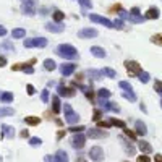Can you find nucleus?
<instances>
[{
    "label": "nucleus",
    "mask_w": 162,
    "mask_h": 162,
    "mask_svg": "<svg viewBox=\"0 0 162 162\" xmlns=\"http://www.w3.org/2000/svg\"><path fill=\"white\" fill-rule=\"evenodd\" d=\"M89 20L94 21V23L104 24L105 28H114V21H110L109 18H104V16H99V15H89Z\"/></svg>",
    "instance_id": "39448f33"
},
{
    "label": "nucleus",
    "mask_w": 162,
    "mask_h": 162,
    "mask_svg": "<svg viewBox=\"0 0 162 162\" xmlns=\"http://www.w3.org/2000/svg\"><path fill=\"white\" fill-rule=\"evenodd\" d=\"M110 125H115V126H120V128H125V122L123 120H118V118H110V122H109Z\"/></svg>",
    "instance_id": "c85d7f7f"
},
{
    "label": "nucleus",
    "mask_w": 162,
    "mask_h": 162,
    "mask_svg": "<svg viewBox=\"0 0 162 162\" xmlns=\"http://www.w3.org/2000/svg\"><path fill=\"white\" fill-rule=\"evenodd\" d=\"M0 97H2V91H0Z\"/></svg>",
    "instance_id": "052dcab7"
},
{
    "label": "nucleus",
    "mask_w": 162,
    "mask_h": 162,
    "mask_svg": "<svg viewBox=\"0 0 162 162\" xmlns=\"http://www.w3.org/2000/svg\"><path fill=\"white\" fill-rule=\"evenodd\" d=\"M123 97H126V99H130V101H136V96L133 94V91H125Z\"/></svg>",
    "instance_id": "72a5a7b5"
},
{
    "label": "nucleus",
    "mask_w": 162,
    "mask_h": 162,
    "mask_svg": "<svg viewBox=\"0 0 162 162\" xmlns=\"http://www.w3.org/2000/svg\"><path fill=\"white\" fill-rule=\"evenodd\" d=\"M52 109H54L55 114H59V112H60V99H59V96L52 97Z\"/></svg>",
    "instance_id": "b1692460"
},
{
    "label": "nucleus",
    "mask_w": 162,
    "mask_h": 162,
    "mask_svg": "<svg viewBox=\"0 0 162 162\" xmlns=\"http://www.w3.org/2000/svg\"><path fill=\"white\" fill-rule=\"evenodd\" d=\"M139 149H141L144 154H149V152H152V146L147 143V141H139Z\"/></svg>",
    "instance_id": "aec40b11"
},
{
    "label": "nucleus",
    "mask_w": 162,
    "mask_h": 162,
    "mask_svg": "<svg viewBox=\"0 0 162 162\" xmlns=\"http://www.w3.org/2000/svg\"><path fill=\"white\" fill-rule=\"evenodd\" d=\"M101 115H102V110L96 109V110H94V117H93V118H94V120L97 122V120H99V118H101Z\"/></svg>",
    "instance_id": "37998d69"
},
{
    "label": "nucleus",
    "mask_w": 162,
    "mask_h": 162,
    "mask_svg": "<svg viewBox=\"0 0 162 162\" xmlns=\"http://www.w3.org/2000/svg\"><path fill=\"white\" fill-rule=\"evenodd\" d=\"M24 36H26V29H23V28H15V29L11 31L13 39H23Z\"/></svg>",
    "instance_id": "dca6fc26"
},
{
    "label": "nucleus",
    "mask_w": 162,
    "mask_h": 162,
    "mask_svg": "<svg viewBox=\"0 0 162 162\" xmlns=\"http://www.w3.org/2000/svg\"><path fill=\"white\" fill-rule=\"evenodd\" d=\"M88 73H89V76H93L94 80H101V75H102L101 72H97V70H89Z\"/></svg>",
    "instance_id": "473e14b6"
},
{
    "label": "nucleus",
    "mask_w": 162,
    "mask_h": 162,
    "mask_svg": "<svg viewBox=\"0 0 162 162\" xmlns=\"http://www.w3.org/2000/svg\"><path fill=\"white\" fill-rule=\"evenodd\" d=\"M41 15H49V13H47L46 8H41Z\"/></svg>",
    "instance_id": "bf43d9fd"
},
{
    "label": "nucleus",
    "mask_w": 162,
    "mask_h": 162,
    "mask_svg": "<svg viewBox=\"0 0 162 162\" xmlns=\"http://www.w3.org/2000/svg\"><path fill=\"white\" fill-rule=\"evenodd\" d=\"M75 70H76L75 63H63V65H60V73L63 76H70L72 73H75Z\"/></svg>",
    "instance_id": "6e6552de"
},
{
    "label": "nucleus",
    "mask_w": 162,
    "mask_h": 162,
    "mask_svg": "<svg viewBox=\"0 0 162 162\" xmlns=\"http://www.w3.org/2000/svg\"><path fill=\"white\" fill-rule=\"evenodd\" d=\"M123 162H130V160H123Z\"/></svg>",
    "instance_id": "680f3d73"
},
{
    "label": "nucleus",
    "mask_w": 162,
    "mask_h": 162,
    "mask_svg": "<svg viewBox=\"0 0 162 162\" xmlns=\"http://www.w3.org/2000/svg\"><path fill=\"white\" fill-rule=\"evenodd\" d=\"M125 68H126V72H128L130 75H139L143 72L141 65H139L138 62H135V60H126L125 62Z\"/></svg>",
    "instance_id": "20e7f679"
},
{
    "label": "nucleus",
    "mask_w": 162,
    "mask_h": 162,
    "mask_svg": "<svg viewBox=\"0 0 162 162\" xmlns=\"http://www.w3.org/2000/svg\"><path fill=\"white\" fill-rule=\"evenodd\" d=\"M97 96H99V99H107V97H110V91L107 88H101L97 91Z\"/></svg>",
    "instance_id": "393cba45"
},
{
    "label": "nucleus",
    "mask_w": 162,
    "mask_h": 162,
    "mask_svg": "<svg viewBox=\"0 0 162 162\" xmlns=\"http://www.w3.org/2000/svg\"><path fill=\"white\" fill-rule=\"evenodd\" d=\"M31 144H33V146L41 144V139H39V138H31Z\"/></svg>",
    "instance_id": "09e8293b"
},
{
    "label": "nucleus",
    "mask_w": 162,
    "mask_h": 162,
    "mask_svg": "<svg viewBox=\"0 0 162 162\" xmlns=\"http://www.w3.org/2000/svg\"><path fill=\"white\" fill-rule=\"evenodd\" d=\"M131 15H136V16H139V8H136V7H135V8H131Z\"/></svg>",
    "instance_id": "3c124183"
},
{
    "label": "nucleus",
    "mask_w": 162,
    "mask_h": 162,
    "mask_svg": "<svg viewBox=\"0 0 162 162\" xmlns=\"http://www.w3.org/2000/svg\"><path fill=\"white\" fill-rule=\"evenodd\" d=\"M57 55H60V57L65 59V60H76L80 57L78 50H76L72 44H60L57 47Z\"/></svg>",
    "instance_id": "f257e3e1"
},
{
    "label": "nucleus",
    "mask_w": 162,
    "mask_h": 162,
    "mask_svg": "<svg viewBox=\"0 0 162 162\" xmlns=\"http://www.w3.org/2000/svg\"><path fill=\"white\" fill-rule=\"evenodd\" d=\"M3 46H5L7 49H10V50H15V47H13V46L10 44V42H5V44H3Z\"/></svg>",
    "instance_id": "5fc2aeb1"
},
{
    "label": "nucleus",
    "mask_w": 162,
    "mask_h": 162,
    "mask_svg": "<svg viewBox=\"0 0 162 162\" xmlns=\"http://www.w3.org/2000/svg\"><path fill=\"white\" fill-rule=\"evenodd\" d=\"M97 29H94V28H86V29H81L78 33V37L81 39H91V37H96L97 36Z\"/></svg>",
    "instance_id": "0eeeda50"
},
{
    "label": "nucleus",
    "mask_w": 162,
    "mask_h": 162,
    "mask_svg": "<svg viewBox=\"0 0 162 162\" xmlns=\"http://www.w3.org/2000/svg\"><path fill=\"white\" fill-rule=\"evenodd\" d=\"M151 42H154V44H157V46H162V33L154 34V36L151 37Z\"/></svg>",
    "instance_id": "cd10ccee"
},
{
    "label": "nucleus",
    "mask_w": 162,
    "mask_h": 162,
    "mask_svg": "<svg viewBox=\"0 0 162 162\" xmlns=\"http://www.w3.org/2000/svg\"><path fill=\"white\" fill-rule=\"evenodd\" d=\"M154 89L162 94V81H156V83H154Z\"/></svg>",
    "instance_id": "a19ab883"
},
{
    "label": "nucleus",
    "mask_w": 162,
    "mask_h": 162,
    "mask_svg": "<svg viewBox=\"0 0 162 162\" xmlns=\"http://www.w3.org/2000/svg\"><path fill=\"white\" fill-rule=\"evenodd\" d=\"M23 72H24V73H28V75H33V73H34V68H33L31 65H26Z\"/></svg>",
    "instance_id": "a18cd8bd"
},
{
    "label": "nucleus",
    "mask_w": 162,
    "mask_h": 162,
    "mask_svg": "<svg viewBox=\"0 0 162 162\" xmlns=\"http://www.w3.org/2000/svg\"><path fill=\"white\" fill-rule=\"evenodd\" d=\"M144 18L146 20H157L159 18V8H156V7H151V8L144 13Z\"/></svg>",
    "instance_id": "ddd939ff"
},
{
    "label": "nucleus",
    "mask_w": 162,
    "mask_h": 162,
    "mask_svg": "<svg viewBox=\"0 0 162 162\" xmlns=\"http://www.w3.org/2000/svg\"><path fill=\"white\" fill-rule=\"evenodd\" d=\"M46 29L49 33H62L63 29H65V26H63L62 23H55V21H52V23L46 24Z\"/></svg>",
    "instance_id": "1a4fd4ad"
},
{
    "label": "nucleus",
    "mask_w": 162,
    "mask_h": 162,
    "mask_svg": "<svg viewBox=\"0 0 162 162\" xmlns=\"http://www.w3.org/2000/svg\"><path fill=\"white\" fill-rule=\"evenodd\" d=\"M138 76H139V81H141V83H147V81H149V75H147L146 72H141Z\"/></svg>",
    "instance_id": "f704fd0d"
},
{
    "label": "nucleus",
    "mask_w": 162,
    "mask_h": 162,
    "mask_svg": "<svg viewBox=\"0 0 162 162\" xmlns=\"http://www.w3.org/2000/svg\"><path fill=\"white\" fill-rule=\"evenodd\" d=\"M118 86H120L122 89H125V91H133L131 84H130L128 81H120V83H118Z\"/></svg>",
    "instance_id": "2f4dec72"
},
{
    "label": "nucleus",
    "mask_w": 162,
    "mask_h": 162,
    "mask_svg": "<svg viewBox=\"0 0 162 162\" xmlns=\"http://www.w3.org/2000/svg\"><path fill=\"white\" fill-rule=\"evenodd\" d=\"M120 16H122L123 20H128V21H131V23H141V21L144 20V18H141V16L131 15V13H126V11H120Z\"/></svg>",
    "instance_id": "9b49d317"
},
{
    "label": "nucleus",
    "mask_w": 162,
    "mask_h": 162,
    "mask_svg": "<svg viewBox=\"0 0 162 162\" xmlns=\"http://www.w3.org/2000/svg\"><path fill=\"white\" fill-rule=\"evenodd\" d=\"M114 28H117V29H122V28H123L122 20H115V21H114Z\"/></svg>",
    "instance_id": "c03bdc74"
},
{
    "label": "nucleus",
    "mask_w": 162,
    "mask_h": 162,
    "mask_svg": "<svg viewBox=\"0 0 162 162\" xmlns=\"http://www.w3.org/2000/svg\"><path fill=\"white\" fill-rule=\"evenodd\" d=\"M63 112H65V120L68 122V123H76L80 120V117H78V114H76V112L72 109V105L70 104H65L63 105Z\"/></svg>",
    "instance_id": "7ed1b4c3"
},
{
    "label": "nucleus",
    "mask_w": 162,
    "mask_h": 162,
    "mask_svg": "<svg viewBox=\"0 0 162 162\" xmlns=\"http://www.w3.org/2000/svg\"><path fill=\"white\" fill-rule=\"evenodd\" d=\"M41 99H42V102H49V89H44L42 91V94H41Z\"/></svg>",
    "instance_id": "e433bc0d"
},
{
    "label": "nucleus",
    "mask_w": 162,
    "mask_h": 162,
    "mask_svg": "<svg viewBox=\"0 0 162 162\" xmlns=\"http://www.w3.org/2000/svg\"><path fill=\"white\" fill-rule=\"evenodd\" d=\"M57 91H59V96H62V97H73L76 94L75 88H65V86H63V83L59 84Z\"/></svg>",
    "instance_id": "423d86ee"
},
{
    "label": "nucleus",
    "mask_w": 162,
    "mask_h": 162,
    "mask_svg": "<svg viewBox=\"0 0 162 162\" xmlns=\"http://www.w3.org/2000/svg\"><path fill=\"white\" fill-rule=\"evenodd\" d=\"M89 52H91V55H94V57H97V59H104L105 55H107L104 49H102V47H99V46H93Z\"/></svg>",
    "instance_id": "f8f14e48"
},
{
    "label": "nucleus",
    "mask_w": 162,
    "mask_h": 162,
    "mask_svg": "<svg viewBox=\"0 0 162 162\" xmlns=\"http://www.w3.org/2000/svg\"><path fill=\"white\" fill-rule=\"evenodd\" d=\"M83 130H86V128H84L83 125H78V126H72V128H70V131H73V133H81Z\"/></svg>",
    "instance_id": "58836bf2"
},
{
    "label": "nucleus",
    "mask_w": 162,
    "mask_h": 162,
    "mask_svg": "<svg viewBox=\"0 0 162 162\" xmlns=\"http://www.w3.org/2000/svg\"><path fill=\"white\" fill-rule=\"evenodd\" d=\"M21 138H28V130H24V131H21Z\"/></svg>",
    "instance_id": "13d9d810"
},
{
    "label": "nucleus",
    "mask_w": 162,
    "mask_h": 162,
    "mask_svg": "<svg viewBox=\"0 0 162 162\" xmlns=\"http://www.w3.org/2000/svg\"><path fill=\"white\" fill-rule=\"evenodd\" d=\"M24 122L26 125H31V126H36L41 123V117H36V115H29V117H26L24 118Z\"/></svg>",
    "instance_id": "f3484780"
},
{
    "label": "nucleus",
    "mask_w": 162,
    "mask_h": 162,
    "mask_svg": "<svg viewBox=\"0 0 162 162\" xmlns=\"http://www.w3.org/2000/svg\"><path fill=\"white\" fill-rule=\"evenodd\" d=\"M63 136H65V131H63V130L57 133V138H59V139H60V138H63Z\"/></svg>",
    "instance_id": "6e6d98bb"
},
{
    "label": "nucleus",
    "mask_w": 162,
    "mask_h": 162,
    "mask_svg": "<svg viewBox=\"0 0 162 162\" xmlns=\"http://www.w3.org/2000/svg\"><path fill=\"white\" fill-rule=\"evenodd\" d=\"M88 136H89V138H104V136H107V131H99V130H89V131H88Z\"/></svg>",
    "instance_id": "a211bd4d"
},
{
    "label": "nucleus",
    "mask_w": 162,
    "mask_h": 162,
    "mask_svg": "<svg viewBox=\"0 0 162 162\" xmlns=\"http://www.w3.org/2000/svg\"><path fill=\"white\" fill-rule=\"evenodd\" d=\"M97 126H99V128H109L110 123H109V122H101V120H97Z\"/></svg>",
    "instance_id": "79ce46f5"
},
{
    "label": "nucleus",
    "mask_w": 162,
    "mask_h": 162,
    "mask_svg": "<svg viewBox=\"0 0 162 162\" xmlns=\"http://www.w3.org/2000/svg\"><path fill=\"white\" fill-rule=\"evenodd\" d=\"M7 65V57H3V55H0V68Z\"/></svg>",
    "instance_id": "de8ad7c7"
},
{
    "label": "nucleus",
    "mask_w": 162,
    "mask_h": 162,
    "mask_svg": "<svg viewBox=\"0 0 162 162\" xmlns=\"http://www.w3.org/2000/svg\"><path fill=\"white\" fill-rule=\"evenodd\" d=\"M136 162H151V157H147V156H138V159H136Z\"/></svg>",
    "instance_id": "ea45409f"
},
{
    "label": "nucleus",
    "mask_w": 162,
    "mask_h": 162,
    "mask_svg": "<svg viewBox=\"0 0 162 162\" xmlns=\"http://www.w3.org/2000/svg\"><path fill=\"white\" fill-rule=\"evenodd\" d=\"M57 159H59V162H68L67 152H63V151H59V152H57Z\"/></svg>",
    "instance_id": "7c9ffc66"
},
{
    "label": "nucleus",
    "mask_w": 162,
    "mask_h": 162,
    "mask_svg": "<svg viewBox=\"0 0 162 162\" xmlns=\"http://www.w3.org/2000/svg\"><path fill=\"white\" fill-rule=\"evenodd\" d=\"M21 11H23L24 15H28V16H33V15H36V7L23 3V5H21Z\"/></svg>",
    "instance_id": "4468645a"
},
{
    "label": "nucleus",
    "mask_w": 162,
    "mask_h": 162,
    "mask_svg": "<svg viewBox=\"0 0 162 162\" xmlns=\"http://www.w3.org/2000/svg\"><path fill=\"white\" fill-rule=\"evenodd\" d=\"M26 89H28V94H29V96H33L34 93H36V89H34V86H33V84H28V86H26Z\"/></svg>",
    "instance_id": "49530a36"
},
{
    "label": "nucleus",
    "mask_w": 162,
    "mask_h": 162,
    "mask_svg": "<svg viewBox=\"0 0 162 162\" xmlns=\"http://www.w3.org/2000/svg\"><path fill=\"white\" fill-rule=\"evenodd\" d=\"M84 141H86V138H84L83 135H76L72 139V144H73V147H78V149H81V147L84 146Z\"/></svg>",
    "instance_id": "2eb2a0df"
},
{
    "label": "nucleus",
    "mask_w": 162,
    "mask_h": 162,
    "mask_svg": "<svg viewBox=\"0 0 162 162\" xmlns=\"http://www.w3.org/2000/svg\"><path fill=\"white\" fill-rule=\"evenodd\" d=\"M7 115H13V109L2 107V109H0V117H7Z\"/></svg>",
    "instance_id": "c756f323"
},
{
    "label": "nucleus",
    "mask_w": 162,
    "mask_h": 162,
    "mask_svg": "<svg viewBox=\"0 0 162 162\" xmlns=\"http://www.w3.org/2000/svg\"><path fill=\"white\" fill-rule=\"evenodd\" d=\"M52 20L55 21V23H62V21L65 20V13H62L60 10H55L52 13Z\"/></svg>",
    "instance_id": "412c9836"
},
{
    "label": "nucleus",
    "mask_w": 162,
    "mask_h": 162,
    "mask_svg": "<svg viewBox=\"0 0 162 162\" xmlns=\"http://www.w3.org/2000/svg\"><path fill=\"white\" fill-rule=\"evenodd\" d=\"M0 101H2V102H11V101H13V94H11V93H2Z\"/></svg>",
    "instance_id": "bb28decb"
},
{
    "label": "nucleus",
    "mask_w": 162,
    "mask_h": 162,
    "mask_svg": "<svg viewBox=\"0 0 162 162\" xmlns=\"http://www.w3.org/2000/svg\"><path fill=\"white\" fill-rule=\"evenodd\" d=\"M44 68L47 70V72H54V70L57 68V63H55L52 59H46L44 60Z\"/></svg>",
    "instance_id": "6ab92c4d"
},
{
    "label": "nucleus",
    "mask_w": 162,
    "mask_h": 162,
    "mask_svg": "<svg viewBox=\"0 0 162 162\" xmlns=\"http://www.w3.org/2000/svg\"><path fill=\"white\" fill-rule=\"evenodd\" d=\"M101 73H102V75H105V76H109V78H115V76H117V72H115V70L107 68V67H105Z\"/></svg>",
    "instance_id": "a878e982"
},
{
    "label": "nucleus",
    "mask_w": 162,
    "mask_h": 162,
    "mask_svg": "<svg viewBox=\"0 0 162 162\" xmlns=\"http://www.w3.org/2000/svg\"><path fill=\"white\" fill-rule=\"evenodd\" d=\"M75 162H88L86 159H84V157H76V160Z\"/></svg>",
    "instance_id": "4d7b16f0"
},
{
    "label": "nucleus",
    "mask_w": 162,
    "mask_h": 162,
    "mask_svg": "<svg viewBox=\"0 0 162 162\" xmlns=\"http://www.w3.org/2000/svg\"><path fill=\"white\" fill-rule=\"evenodd\" d=\"M23 46H24L26 49H31V47H46V46H47V39H46V37L24 39V41H23Z\"/></svg>",
    "instance_id": "f03ea898"
},
{
    "label": "nucleus",
    "mask_w": 162,
    "mask_h": 162,
    "mask_svg": "<svg viewBox=\"0 0 162 162\" xmlns=\"http://www.w3.org/2000/svg\"><path fill=\"white\" fill-rule=\"evenodd\" d=\"M154 162H162V156H160V154H156V156H154Z\"/></svg>",
    "instance_id": "864d4df0"
},
{
    "label": "nucleus",
    "mask_w": 162,
    "mask_h": 162,
    "mask_svg": "<svg viewBox=\"0 0 162 162\" xmlns=\"http://www.w3.org/2000/svg\"><path fill=\"white\" fill-rule=\"evenodd\" d=\"M78 2L84 7V8H93V2H91V0H78Z\"/></svg>",
    "instance_id": "c9c22d12"
},
{
    "label": "nucleus",
    "mask_w": 162,
    "mask_h": 162,
    "mask_svg": "<svg viewBox=\"0 0 162 162\" xmlns=\"http://www.w3.org/2000/svg\"><path fill=\"white\" fill-rule=\"evenodd\" d=\"M5 34H7V29H5L3 26H0V37H3Z\"/></svg>",
    "instance_id": "603ef678"
},
{
    "label": "nucleus",
    "mask_w": 162,
    "mask_h": 162,
    "mask_svg": "<svg viewBox=\"0 0 162 162\" xmlns=\"http://www.w3.org/2000/svg\"><path fill=\"white\" fill-rule=\"evenodd\" d=\"M89 156H91V159H94V160H102V157H104V151L101 149V147L94 146V147H91Z\"/></svg>",
    "instance_id": "9d476101"
},
{
    "label": "nucleus",
    "mask_w": 162,
    "mask_h": 162,
    "mask_svg": "<svg viewBox=\"0 0 162 162\" xmlns=\"http://www.w3.org/2000/svg\"><path fill=\"white\" fill-rule=\"evenodd\" d=\"M123 131H125V135L128 136V138H131V139H135V138H136V133H135V131H130L128 128H126V126L123 128Z\"/></svg>",
    "instance_id": "4c0bfd02"
},
{
    "label": "nucleus",
    "mask_w": 162,
    "mask_h": 162,
    "mask_svg": "<svg viewBox=\"0 0 162 162\" xmlns=\"http://www.w3.org/2000/svg\"><path fill=\"white\" fill-rule=\"evenodd\" d=\"M135 128H136V133H138V135H143V136L146 135V131H147V130H146V125H144L143 122H139V120L136 122Z\"/></svg>",
    "instance_id": "5701e85b"
},
{
    "label": "nucleus",
    "mask_w": 162,
    "mask_h": 162,
    "mask_svg": "<svg viewBox=\"0 0 162 162\" xmlns=\"http://www.w3.org/2000/svg\"><path fill=\"white\" fill-rule=\"evenodd\" d=\"M21 2H23V3H28V5H34V7H36V0H21Z\"/></svg>",
    "instance_id": "8fccbe9b"
},
{
    "label": "nucleus",
    "mask_w": 162,
    "mask_h": 162,
    "mask_svg": "<svg viewBox=\"0 0 162 162\" xmlns=\"http://www.w3.org/2000/svg\"><path fill=\"white\" fill-rule=\"evenodd\" d=\"M34 62H36V60L31 59L28 63H15V65H11V70H13V72H20V70H24L26 65H31V63H34Z\"/></svg>",
    "instance_id": "4be33fe9"
}]
</instances>
